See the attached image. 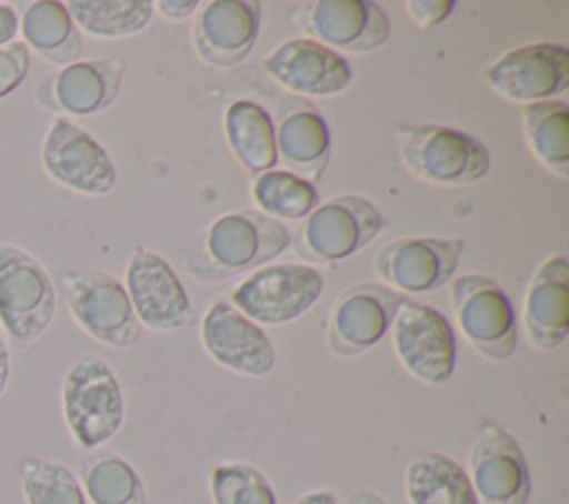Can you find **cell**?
Listing matches in <instances>:
<instances>
[{
	"label": "cell",
	"instance_id": "f546056e",
	"mask_svg": "<svg viewBox=\"0 0 569 504\" xmlns=\"http://www.w3.org/2000/svg\"><path fill=\"white\" fill-rule=\"evenodd\" d=\"M18 475L24 504H89L80 477L60 460L24 457Z\"/></svg>",
	"mask_w": 569,
	"mask_h": 504
},
{
	"label": "cell",
	"instance_id": "4fadbf2b",
	"mask_svg": "<svg viewBox=\"0 0 569 504\" xmlns=\"http://www.w3.org/2000/svg\"><path fill=\"white\" fill-rule=\"evenodd\" d=\"M465 251L462 238L409 235L385 244L376 253V271L398 293L420 295L445 286Z\"/></svg>",
	"mask_w": 569,
	"mask_h": 504
},
{
	"label": "cell",
	"instance_id": "603a6c76",
	"mask_svg": "<svg viewBox=\"0 0 569 504\" xmlns=\"http://www.w3.org/2000/svg\"><path fill=\"white\" fill-rule=\"evenodd\" d=\"M20 33L29 51L58 69L80 60L82 56V36L64 2H31L22 13Z\"/></svg>",
	"mask_w": 569,
	"mask_h": 504
},
{
	"label": "cell",
	"instance_id": "9c48e42d",
	"mask_svg": "<svg viewBox=\"0 0 569 504\" xmlns=\"http://www.w3.org/2000/svg\"><path fill=\"white\" fill-rule=\"evenodd\" d=\"M40 162L56 184L80 195H109L118 184L109 151L71 118H53L42 138Z\"/></svg>",
	"mask_w": 569,
	"mask_h": 504
},
{
	"label": "cell",
	"instance_id": "cb8c5ba5",
	"mask_svg": "<svg viewBox=\"0 0 569 504\" xmlns=\"http://www.w3.org/2000/svg\"><path fill=\"white\" fill-rule=\"evenodd\" d=\"M224 135L244 171L260 175L278 164L273 118L253 100H236L224 111Z\"/></svg>",
	"mask_w": 569,
	"mask_h": 504
},
{
	"label": "cell",
	"instance_id": "30bf717a",
	"mask_svg": "<svg viewBox=\"0 0 569 504\" xmlns=\"http://www.w3.org/2000/svg\"><path fill=\"white\" fill-rule=\"evenodd\" d=\"M400 364L425 384H445L456 369V335L438 309L405 298L391 324Z\"/></svg>",
	"mask_w": 569,
	"mask_h": 504
},
{
	"label": "cell",
	"instance_id": "83f0119b",
	"mask_svg": "<svg viewBox=\"0 0 569 504\" xmlns=\"http://www.w3.org/2000/svg\"><path fill=\"white\" fill-rule=\"evenodd\" d=\"M64 7L76 27L93 38L136 36L153 13V2L149 0H71Z\"/></svg>",
	"mask_w": 569,
	"mask_h": 504
},
{
	"label": "cell",
	"instance_id": "ffe728a7",
	"mask_svg": "<svg viewBox=\"0 0 569 504\" xmlns=\"http://www.w3.org/2000/svg\"><path fill=\"white\" fill-rule=\"evenodd\" d=\"M264 71L291 95L300 98H329L342 93L351 82L349 60L311 40L293 38L278 44L264 58Z\"/></svg>",
	"mask_w": 569,
	"mask_h": 504
},
{
	"label": "cell",
	"instance_id": "836d02e7",
	"mask_svg": "<svg viewBox=\"0 0 569 504\" xmlns=\"http://www.w3.org/2000/svg\"><path fill=\"white\" fill-rule=\"evenodd\" d=\"M153 9H158L169 20H184L200 9V2L198 0H160V2H153Z\"/></svg>",
	"mask_w": 569,
	"mask_h": 504
},
{
	"label": "cell",
	"instance_id": "2e32d148",
	"mask_svg": "<svg viewBox=\"0 0 569 504\" xmlns=\"http://www.w3.org/2000/svg\"><path fill=\"white\" fill-rule=\"evenodd\" d=\"M122 284L142 326L178 331L193 322L187 289L160 253L138 246L129 258Z\"/></svg>",
	"mask_w": 569,
	"mask_h": 504
},
{
	"label": "cell",
	"instance_id": "8fae6325",
	"mask_svg": "<svg viewBox=\"0 0 569 504\" xmlns=\"http://www.w3.org/2000/svg\"><path fill=\"white\" fill-rule=\"evenodd\" d=\"M485 82L509 102L553 100L569 89V49L562 42L520 44L485 69Z\"/></svg>",
	"mask_w": 569,
	"mask_h": 504
},
{
	"label": "cell",
	"instance_id": "d6986e66",
	"mask_svg": "<svg viewBox=\"0 0 569 504\" xmlns=\"http://www.w3.org/2000/svg\"><path fill=\"white\" fill-rule=\"evenodd\" d=\"M262 4L256 0L204 2L193 22V49L213 69H231L249 58L260 33Z\"/></svg>",
	"mask_w": 569,
	"mask_h": 504
},
{
	"label": "cell",
	"instance_id": "52a82bcc",
	"mask_svg": "<svg viewBox=\"0 0 569 504\" xmlns=\"http://www.w3.org/2000/svg\"><path fill=\"white\" fill-rule=\"evenodd\" d=\"M451 306L465 340L491 362H505L518 346V322L505 289L480 273L453 278Z\"/></svg>",
	"mask_w": 569,
	"mask_h": 504
},
{
	"label": "cell",
	"instance_id": "44dd1931",
	"mask_svg": "<svg viewBox=\"0 0 569 504\" xmlns=\"http://www.w3.org/2000/svg\"><path fill=\"white\" fill-rule=\"evenodd\" d=\"M278 158L287 171L316 184L322 180L331 158V135L322 113L300 95H284L273 111Z\"/></svg>",
	"mask_w": 569,
	"mask_h": 504
},
{
	"label": "cell",
	"instance_id": "74e56055",
	"mask_svg": "<svg viewBox=\"0 0 569 504\" xmlns=\"http://www.w3.org/2000/svg\"><path fill=\"white\" fill-rule=\"evenodd\" d=\"M347 504H387L380 495L371 493V491H360V493H353Z\"/></svg>",
	"mask_w": 569,
	"mask_h": 504
},
{
	"label": "cell",
	"instance_id": "3957f363",
	"mask_svg": "<svg viewBox=\"0 0 569 504\" xmlns=\"http://www.w3.org/2000/svg\"><path fill=\"white\" fill-rule=\"evenodd\" d=\"M60 409L69 435L80 448L104 446L124 424L127 404L113 369L100 357L76 360L60 386Z\"/></svg>",
	"mask_w": 569,
	"mask_h": 504
},
{
	"label": "cell",
	"instance_id": "f1b7e54d",
	"mask_svg": "<svg viewBox=\"0 0 569 504\" xmlns=\"http://www.w3.org/2000/svg\"><path fill=\"white\" fill-rule=\"evenodd\" d=\"M251 198L260 213L273 220H305L318 204L316 184L293 175L291 171H264L253 178Z\"/></svg>",
	"mask_w": 569,
	"mask_h": 504
},
{
	"label": "cell",
	"instance_id": "1f68e13d",
	"mask_svg": "<svg viewBox=\"0 0 569 504\" xmlns=\"http://www.w3.org/2000/svg\"><path fill=\"white\" fill-rule=\"evenodd\" d=\"M31 51L22 40L0 47V100L11 95L29 75Z\"/></svg>",
	"mask_w": 569,
	"mask_h": 504
},
{
	"label": "cell",
	"instance_id": "8d00e7d4",
	"mask_svg": "<svg viewBox=\"0 0 569 504\" xmlns=\"http://www.w3.org/2000/svg\"><path fill=\"white\" fill-rule=\"evenodd\" d=\"M293 504H338V500L331 491H309L300 495Z\"/></svg>",
	"mask_w": 569,
	"mask_h": 504
},
{
	"label": "cell",
	"instance_id": "7a4b0ae2",
	"mask_svg": "<svg viewBox=\"0 0 569 504\" xmlns=\"http://www.w3.org/2000/svg\"><path fill=\"white\" fill-rule=\"evenodd\" d=\"M58 311V291L44 264L24 246L0 242V329L11 349L40 340Z\"/></svg>",
	"mask_w": 569,
	"mask_h": 504
},
{
	"label": "cell",
	"instance_id": "d590c367",
	"mask_svg": "<svg viewBox=\"0 0 569 504\" xmlns=\"http://www.w3.org/2000/svg\"><path fill=\"white\" fill-rule=\"evenodd\" d=\"M9 380H11V349L0 329V400L9 386Z\"/></svg>",
	"mask_w": 569,
	"mask_h": 504
},
{
	"label": "cell",
	"instance_id": "d6a6232c",
	"mask_svg": "<svg viewBox=\"0 0 569 504\" xmlns=\"http://www.w3.org/2000/svg\"><path fill=\"white\" fill-rule=\"evenodd\" d=\"M453 7V0H409L407 13L418 29H433L451 16Z\"/></svg>",
	"mask_w": 569,
	"mask_h": 504
},
{
	"label": "cell",
	"instance_id": "277c9868",
	"mask_svg": "<svg viewBox=\"0 0 569 504\" xmlns=\"http://www.w3.org/2000/svg\"><path fill=\"white\" fill-rule=\"evenodd\" d=\"M396 142L405 167L429 184H473L491 169L489 149L462 129L409 124L396 129Z\"/></svg>",
	"mask_w": 569,
	"mask_h": 504
},
{
	"label": "cell",
	"instance_id": "8992f818",
	"mask_svg": "<svg viewBox=\"0 0 569 504\" xmlns=\"http://www.w3.org/2000/svg\"><path fill=\"white\" fill-rule=\"evenodd\" d=\"M385 229L380 209L362 195H336L300 224L296 253L309 262H340L369 246Z\"/></svg>",
	"mask_w": 569,
	"mask_h": 504
},
{
	"label": "cell",
	"instance_id": "4dcf8cb0",
	"mask_svg": "<svg viewBox=\"0 0 569 504\" xmlns=\"http://www.w3.org/2000/svg\"><path fill=\"white\" fill-rule=\"evenodd\" d=\"M213 504H278L267 475L247 462H224L211 468Z\"/></svg>",
	"mask_w": 569,
	"mask_h": 504
},
{
	"label": "cell",
	"instance_id": "5bb4252c",
	"mask_svg": "<svg viewBox=\"0 0 569 504\" xmlns=\"http://www.w3.org/2000/svg\"><path fill=\"white\" fill-rule=\"evenodd\" d=\"M407 295L387 284L360 282L347 286L331 306L327 342L333 355L356 357L376 346L391 329Z\"/></svg>",
	"mask_w": 569,
	"mask_h": 504
},
{
	"label": "cell",
	"instance_id": "9a60e30c",
	"mask_svg": "<svg viewBox=\"0 0 569 504\" xmlns=\"http://www.w3.org/2000/svg\"><path fill=\"white\" fill-rule=\"evenodd\" d=\"M293 20L311 40L338 53H369L380 49L391 36L387 11L371 0L307 2Z\"/></svg>",
	"mask_w": 569,
	"mask_h": 504
},
{
	"label": "cell",
	"instance_id": "ac0fdd59",
	"mask_svg": "<svg viewBox=\"0 0 569 504\" xmlns=\"http://www.w3.org/2000/svg\"><path fill=\"white\" fill-rule=\"evenodd\" d=\"M200 340L209 357L233 373L262 377L276 366V349L267 331L229 302H216L207 309Z\"/></svg>",
	"mask_w": 569,
	"mask_h": 504
},
{
	"label": "cell",
	"instance_id": "4316f807",
	"mask_svg": "<svg viewBox=\"0 0 569 504\" xmlns=\"http://www.w3.org/2000/svg\"><path fill=\"white\" fill-rule=\"evenodd\" d=\"M522 129L538 162L560 180H569V107L562 100L525 104Z\"/></svg>",
	"mask_w": 569,
	"mask_h": 504
},
{
	"label": "cell",
	"instance_id": "7402d4cb",
	"mask_svg": "<svg viewBox=\"0 0 569 504\" xmlns=\"http://www.w3.org/2000/svg\"><path fill=\"white\" fill-rule=\"evenodd\" d=\"M525 331L540 351L558 349L569 335V262L547 258L529 280L525 295Z\"/></svg>",
	"mask_w": 569,
	"mask_h": 504
},
{
	"label": "cell",
	"instance_id": "5b68a950",
	"mask_svg": "<svg viewBox=\"0 0 569 504\" xmlns=\"http://www.w3.org/2000/svg\"><path fill=\"white\" fill-rule=\"evenodd\" d=\"M60 286L71 317L100 344L129 349L140 340L142 324L116 275L100 269H71L60 275Z\"/></svg>",
	"mask_w": 569,
	"mask_h": 504
},
{
	"label": "cell",
	"instance_id": "e575fe53",
	"mask_svg": "<svg viewBox=\"0 0 569 504\" xmlns=\"http://www.w3.org/2000/svg\"><path fill=\"white\" fill-rule=\"evenodd\" d=\"M18 31H20V18L16 7L0 2V47L13 42Z\"/></svg>",
	"mask_w": 569,
	"mask_h": 504
},
{
	"label": "cell",
	"instance_id": "e0dca14e",
	"mask_svg": "<svg viewBox=\"0 0 569 504\" xmlns=\"http://www.w3.org/2000/svg\"><path fill=\"white\" fill-rule=\"evenodd\" d=\"M469 482L480 504H529L531 475L516 437L485 426L469 451Z\"/></svg>",
	"mask_w": 569,
	"mask_h": 504
},
{
	"label": "cell",
	"instance_id": "6da1fadb",
	"mask_svg": "<svg viewBox=\"0 0 569 504\" xmlns=\"http://www.w3.org/2000/svg\"><path fill=\"white\" fill-rule=\"evenodd\" d=\"M293 238L284 222L258 209L220 215L196 240L187 255V271L200 282H220L260 269L282 255Z\"/></svg>",
	"mask_w": 569,
	"mask_h": 504
},
{
	"label": "cell",
	"instance_id": "d4e9b609",
	"mask_svg": "<svg viewBox=\"0 0 569 504\" xmlns=\"http://www.w3.org/2000/svg\"><path fill=\"white\" fill-rule=\"evenodd\" d=\"M409 504H480L467 471L445 453L416 455L405 468Z\"/></svg>",
	"mask_w": 569,
	"mask_h": 504
},
{
	"label": "cell",
	"instance_id": "7c38bea8",
	"mask_svg": "<svg viewBox=\"0 0 569 504\" xmlns=\"http://www.w3.org/2000/svg\"><path fill=\"white\" fill-rule=\"evenodd\" d=\"M124 69L111 58L76 60L36 84V102L56 118H84L107 111L120 95Z\"/></svg>",
	"mask_w": 569,
	"mask_h": 504
},
{
	"label": "cell",
	"instance_id": "ba28073f",
	"mask_svg": "<svg viewBox=\"0 0 569 504\" xmlns=\"http://www.w3.org/2000/svg\"><path fill=\"white\" fill-rule=\"evenodd\" d=\"M322 291L325 275L311 264H264L231 291L229 304L256 324H284L305 315Z\"/></svg>",
	"mask_w": 569,
	"mask_h": 504
},
{
	"label": "cell",
	"instance_id": "484cf974",
	"mask_svg": "<svg viewBox=\"0 0 569 504\" xmlns=\"http://www.w3.org/2000/svg\"><path fill=\"white\" fill-rule=\"evenodd\" d=\"M80 484L89 504H147L142 477L113 451H89L80 462Z\"/></svg>",
	"mask_w": 569,
	"mask_h": 504
}]
</instances>
